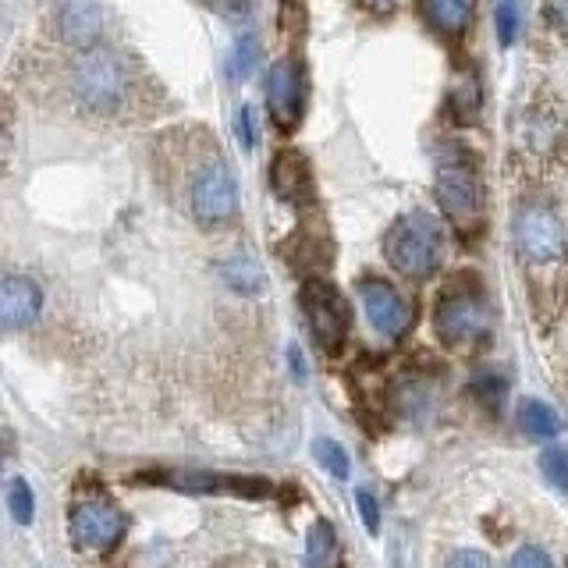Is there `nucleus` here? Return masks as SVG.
Listing matches in <instances>:
<instances>
[{
	"label": "nucleus",
	"instance_id": "obj_27",
	"mask_svg": "<svg viewBox=\"0 0 568 568\" xmlns=\"http://www.w3.org/2000/svg\"><path fill=\"white\" fill-rule=\"evenodd\" d=\"M444 568H490V561L479 555V550H455V555L444 561Z\"/></svg>",
	"mask_w": 568,
	"mask_h": 568
},
{
	"label": "nucleus",
	"instance_id": "obj_14",
	"mask_svg": "<svg viewBox=\"0 0 568 568\" xmlns=\"http://www.w3.org/2000/svg\"><path fill=\"white\" fill-rule=\"evenodd\" d=\"M519 135H523V146L529 153H555L565 139V124L555 111H547V106H537V111H529L519 124Z\"/></svg>",
	"mask_w": 568,
	"mask_h": 568
},
{
	"label": "nucleus",
	"instance_id": "obj_5",
	"mask_svg": "<svg viewBox=\"0 0 568 568\" xmlns=\"http://www.w3.org/2000/svg\"><path fill=\"white\" fill-rule=\"evenodd\" d=\"M437 203L448 213V221L462 231H469L479 221V182L476 164L462 146H448L437 156Z\"/></svg>",
	"mask_w": 568,
	"mask_h": 568
},
{
	"label": "nucleus",
	"instance_id": "obj_17",
	"mask_svg": "<svg viewBox=\"0 0 568 568\" xmlns=\"http://www.w3.org/2000/svg\"><path fill=\"white\" fill-rule=\"evenodd\" d=\"M221 277L227 281V288L239 292V295H260L263 292V271L248 256H227L221 263Z\"/></svg>",
	"mask_w": 568,
	"mask_h": 568
},
{
	"label": "nucleus",
	"instance_id": "obj_23",
	"mask_svg": "<svg viewBox=\"0 0 568 568\" xmlns=\"http://www.w3.org/2000/svg\"><path fill=\"white\" fill-rule=\"evenodd\" d=\"M253 61H256V40H253V36H242V40L235 43V50H231V58H227V75L231 79H245L248 68H253Z\"/></svg>",
	"mask_w": 568,
	"mask_h": 568
},
{
	"label": "nucleus",
	"instance_id": "obj_19",
	"mask_svg": "<svg viewBox=\"0 0 568 568\" xmlns=\"http://www.w3.org/2000/svg\"><path fill=\"white\" fill-rule=\"evenodd\" d=\"M8 511H11V519H14L18 526H29V523H32V515H36V497H32L29 479H22V476L8 479Z\"/></svg>",
	"mask_w": 568,
	"mask_h": 568
},
{
	"label": "nucleus",
	"instance_id": "obj_29",
	"mask_svg": "<svg viewBox=\"0 0 568 568\" xmlns=\"http://www.w3.org/2000/svg\"><path fill=\"white\" fill-rule=\"evenodd\" d=\"M213 4H217L221 11H231V14H235V11L245 8V0H213Z\"/></svg>",
	"mask_w": 568,
	"mask_h": 568
},
{
	"label": "nucleus",
	"instance_id": "obj_25",
	"mask_svg": "<svg viewBox=\"0 0 568 568\" xmlns=\"http://www.w3.org/2000/svg\"><path fill=\"white\" fill-rule=\"evenodd\" d=\"M508 568H555V565H550L547 550H540V547H519L511 555Z\"/></svg>",
	"mask_w": 568,
	"mask_h": 568
},
{
	"label": "nucleus",
	"instance_id": "obj_13",
	"mask_svg": "<svg viewBox=\"0 0 568 568\" xmlns=\"http://www.w3.org/2000/svg\"><path fill=\"white\" fill-rule=\"evenodd\" d=\"M274 189H277L281 200H288V203L310 200V192H313V174H310L306 156L295 153V150L277 153V160H274Z\"/></svg>",
	"mask_w": 568,
	"mask_h": 568
},
{
	"label": "nucleus",
	"instance_id": "obj_28",
	"mask_svg": "<svg viewBox=\"0 0 568 568\" xmlns=\"http://www.w3.org/2000/svg\"><path fill=\"white\" fill-rule=\"evenodd\" d=\"M547 14L561 32H568V0H547Z\"/></svg>",
	"mask_w": 568,
	"mask_h": 568
},
{
	"label": "nucleus",
	"instance_id": "obj_11",
	"mask_svg": "<svg viewBox=\"0 0 568 568\" xmlns=\"http://www.w3.org/2000/svg\"><path fill=\"white\" fill-rule=\"evenodd\" d=\"M53 26H58V36L68 47H75L82 53V50H97L106 14L93 0H64V4L53 11Z\"/></svg>",
	"mask_w": 568,
	"mask_h": 568
},
{
	"label": "nucleus",
	"instance_id": "obj_6",
	"mask_svg": "<svg viewBox=\"0 0 568 568\" xmlns=\"http://www.w3.org/2000/svg\"><path fill=\"white\" fill-rule=\"evenodd\" d=\"M189 206L192 217L206 227H217L239 213V182L221 156H210L206 164L195 168L189 185Z\"/></svg>",
	"mask_w": 568,
	"mask_h": 568
},
{
	"label": "nucleus",
	"instance_id": "obj_26",
	"mask_svg": "<svg viewBox=\"0 0 568 568\" xmlns=\"http://www.w3.org/2000/svg\"><path fill=\"white\" fill-rule=\"evenodd\" d=\"M239 135H242V146L245 150L256 146V111H253V106H242V114H239Z\"/></svg>",
	"mask_w": 568,
	"mask_h": 568
},
{
	"label": "nucleus",
	"instance_id": "obj_8",
	"mask_svg": "<svg viewBox=\"0 0 568 568\" xmlns=\"http://www.w3.org/2000/svg\"><path fill=\"white\" fill-rule=\"evenodd\" d=\"M302 313L310 320V334L316 337V345L324 352H337L345 345L348 334V306L342 292L327 281H306L302 288Z\"/></svg>",
	"mask_w": 568,
	"mask_h": 568
},
{
	"label": "nucleus",
	"instance_id": "obj_24",
	"mask_svg": "<svg viewBox=\"0 0 568 568\" xmlns=\"http://www.w3.org/2000/svg\"><path fill=\"white\" fill-rule=\"evenodd\" d=\"M355 505H359V519L369 532H377L381 529V505H377V497L369 494V487H363L359 494H355Z\"/></svg>",
	"mask_w": 568,
	"mask_h": 568
},
{
	"label": "nucleus",
	"instance_id": "obj_20",
	"mask_svg": "<svg viewBox=\"0 0 568 568\" xmlns=\"http://www.w3.org/2000/svg\"><path fill=\"white\" fill-rule=\"evenodd\" d=\"M313 455H316V462L324 466L334 479H348V455H345V448L337 440H331V437H316L313 440Z\"/></svg>",
	"mask_w": 568,
	"mask_h": 568
},
{
	"label": "nucleus",
	"instance_id": "obj_22",
	"mask_svg": "<svg viewBox=\"0 0 568 568\" xmlns=\"http://www.w3.org/2000/svg\"><path fill=\"white\" fill-rule=\"evenodd\" d=\"M497 40L501 47H511L515 36H519V0H497Z\"/></svg>",
	"mask_w": 568,
	"mask_h": 568
},
{
	"label": "nucleus",
	"instance_id": "obj_10",
	"mask_svg": "<svg viewBox=\"0 0 568 568\" xmlns=\"http://www.w3.org/2000/svg\"><path fill=\"white\" fill-rule=\"evenodd\" d=\"M266 103H271L274 124L281 132H292L306 111V82L292 61H277L266 75Z\"/></svg>",
	"mask_w": 568,
	"mask_h": 568
},
{
	"label": "nucleus",
	"instance_id": "obj_12",
	"mask_svg": "<svg viewBox=\"0 0 568 568\" xmlns=\"http://www.w3.org/2000/svg\"><path fill=\"white\" fill-rule=\"evenodd\" d=\"M43 313V292L32 277L22 274H8L0 284V320H4L8 331H22L36 324Z\"/></svg>",
	"mask_w": 568,
	"mask_h": 568
},
{
	"label": "nucleus",
	"instance_id": "obj_15",
	"mask_svg": "<svg viewBox=\"0 0 568 568\" xmlns=\"http://www.w3.org/2000/svg\"><path fill=\"white\" fill-rule=\"evenodd\" d=\"M515 419H519V430L526 437H532V440H550V437H558V430H561L555 408H550L547 402H537V398H523Z\"/></svg>",
	"mask_w": 568,
	"mask_h": 568
},
{
	"label": "nucleus",
	"instance_id": "obj_16",
	"mask_svg": "<svg viewBox=\"0 0 568 568\" xmlns=\"http://www.w3.org/2000/svg\"><path fill=\"white\" fill-rule=\"evenodd\" d=\"M469 0H423V14L437 32H462L469 22Z\"/></svg>",
	"mask_w": 568,
	"mask_h": 568
},
{
	"label": "nucleus",
	"instance_id": "obj_2",
	"mask_svg": "<svg viewBox=\"0 0 568 568\" xmlns=\"http://www.w3.org/2000/svg\"><path fill=\"white\" fill-rule=\"evenodd\" d=\"M434 331L448 348H476L490 334L484 284L473 274H458L440 288L434 306Z\"/></svg>",
	"mask_w": 568,
	"mask_h": 568
},
{
	"label": "nucleus",
	"instance_id": "obj_4",
	"mask_svg": "<svg viewBox=\"0 0 568 568\" xmlns=\"http://www.w3.org/2000/svg\"><path fill=\"white\" fill-rule=\"evenodd\" d=\"M515 248H519L523 263L529 266H550L565 260L568 253V231L561 213L544 203V200H529L515 213Z\"/></svg>",
	"mask_w": 568,
	"mask_h": 568
},
{
	"label": "nucleus",
	"instance_id": "obj_21",
	"mask_svg": "<svg viewBox=\"0 0 568 568\" xmlns=\"http://www.w3.org/2000/svg\"><path fill=\"white\" fill-rule=\"evenodd\" d=\"M540 473L550 487L568 497V452L565 448H547L540 455Z\"/></svg>",
	"mask_w": 568,
	"mask_h": 568
},
{
	"label": "nucleus",
	"instance_id": "obj_1",
	"mask_svg": "<svg viewBox=\"0 0 568 568\" xmlns=\"http://www.w3.org/2000/svg\"><path fill=\"white\" fill-rule=\"evenodd\" d=\"M68 89L75 97V106L93 118H114L124 114L135 100V68L121 53L97 47L82 50L68 68Z\"/></svg>",
	"mask_w": 568,
	"mask_h": 568
},
{
	"label": "nucleus",
	"instance_id": "obj_18",
	"mask_svg": "<svg viewBox=\"0 0 568 568\" xmlns=\"http://www.w3.org/2000/svg\"><path fill=\"white\" fill-rule=\"evenodd\" d=\"M337 565V537L327 519H316L306 537V568H334Z\"/></svg>",
	"mask_w": 568,
	"mask_h": 568
},
{
	"label": "nucleus",
	"instance_id": "obj_9",
	"mask_svg": "<svg viewBox=\"0 0 568 568\" xmlns=\"http://www.w3.org/2000/svg\"><path fill=\"white\" fill-rule=\"evenodd\" d=\"M359 302H363V313L369 320V327L381 337H387V342L402 337L408 331V324H413V310H408V302L381 277H369L359 284Z\"/></svg>",
	"mask_w": 568,
	"mask_h": 568
},
{
	"label": "nucleus",
	"instance_id": "obj_3",
	"mask_svg": "<svg viewBox=\"0 0 568 568\" xmlns=\"http://www.w3.org/2000/svg\"><path fill=\"white\" fill-rule=\"evenodd\" d=\"M384 253L398 274L413 277V281L430 277L440 263V224L423 210L402 213L387 231Z\"/></svg>",
	"mask_w": 568,
	"mask_h": 568
},
{
	"label": "nucleus",
	"instance_id": "obj_7",
	"mask_svg": "<svg viewBox=\"0 0 568 568\" xmlns=\"http://www.w3.org/2000/svg\"><path fill=\"white\" fill-rule=\"evenodd\" d=\"M68 529H71V544H75L79 550L103 555V550L121 544L129 523H124L121 508L106 501V497H79L75 508H71Z\"/></svg>",
	"mask_w": 568,
	"mask_h": 568
}]
</instances>
